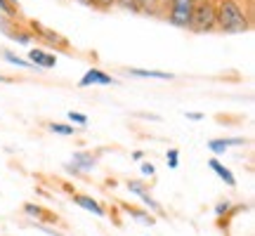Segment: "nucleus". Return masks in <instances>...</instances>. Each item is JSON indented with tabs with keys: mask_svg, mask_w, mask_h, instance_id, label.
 Instances as JSON below:
<instances>
[{
	"mask_svg": "<svg viewBox=\"0 0 255 236\" xmlns=\"http://www.w3.org/2000/svg\"><path fill=\"white\" fill-rule=\"evenodd\" d=\"M215 31L225 36H239L251 31V14L241 0H215Z\"/></svg>",
	"mask_w": 255,
	"mask_h": 236,
	"instance_id": "nucleus-1",
	"label": "nucleus"
},
{
	"mask_svg": "<svg viewBox=\"0 0 255 236\" xmlns=\"http://www.w3.org/2000/svg\"><path fill=\"white\" fill-rule=\"evenodd\" d=\"M137 14H146V17H165V5L161 0H135Z\"/></svg>",
	"mask_w": 255,
	"mask_h": 236,
	"instance_id": "nucleus-6",
	"label": "nucleus"
},
{
	"mask_svg": "<svg viewBox=\"0 0 255 236\" xmlns=\"http://www.w3.org/2000/svg\"><path fill=\"white\" fill-rule=\"evenodd\" d=\"M0 14L17 19V21H21V19H24V12H21L19 0H0Z\"/></svg>",
	"mask_w": 255,
	"mask_h": 236,
	"instance_id": "nucleus-12",
	"label": "nucleus"
},
{
	"mask_svg": "<svg viewBox=\"0 0 255 236\" xmlns=\"http://www.w3.org/2000/svg\"><path fill=\"white\" fill-rule=\"evenodd\" d=\"M92 7L100 9V12H109L114 7V0H92Z\"/></svg>",
	"mask_w": 255,
	"mask_h": 236,
	"instance_id": "nucleus-21",
	"label": "nucleus"
},
{
	"mask_svg": "<svg viewBox=\"0 0 255 236\" xmlns=\"http://www.w3.org/2000/svg\"><path fill=\"white\" fill-rule=\"evenodd\" d=\"M128 213L132 215L135 220H139V222H144V225H151L154 222V218H149V215H144L142 210H137V208H128Z\"/></svg>",
	"mask_w": 255,
	"mask_h": 236,
	"instance_id": "nucleus-20",
	"label": "nucleus"
},
{
	"mask_svg": "<svg viewBox=\"0 0 255 236\" xmlns=\"http://www.w3.org/2000/svg\"><path fill=\"white\" fill-rule=\"evenodd\" d=\"M0 83H12V78H7V76H0Z\"/></svg>",
	"mask_w": 255,
	"mask_h": 236,
	"instance_id": "nucleus-29",
	"label": "nucleus"
},
{
	"mask_svg": "<svg viewBox=\"0 0 255 236\" xmlns=\"http://www.w3.org/2000/svg\"><path fill=\"white\" fill-rule=\"evenodd\" d=\"M111 83H116L114 78H111L109 73L100 71V69H90V71L85 73L81 78V83H78V88H88V85H111Z\"/></svg>",
	"mask_w": 255,
	"mask_h": 236,
	"instance_id": "nucleus-8",
	"label": "nucleus"
},
{
	"mask_svg": "<svg viewBox=\"0 0 255 236\" xmlns=\"http://www.w3.org/2000/svg\"><path fill=\"white\" fill-rule=\"evenodd\" d=\"M50 130L57 132V135H73V127L71 125H64V123H50Z\"/></svg>",
	"mask_w": 255,
	"mask_h": 236,
	"instance_id": "nucleus-18",
	"label": "nucleus"
},
{
	"mask_svg": "<svg viewBox=\"0 0 255 236\" xmlns=\"http://www.w3.org/2000/svg\"><path fill=\"white\" fill-rule=\"evenodd\" d=\"M132 158H135V161H142V158H144V154H142V151H135V154H132Z\"/></svg>",
	"mask_w": 255,
	"mask_h": 236,
	"instance_id": "nucleus-28",
	"label": "nucleus"
},
{
	"mask_svg": "<svg viewBox=\"0 0 255 236\" xmlns=\"http://www.w3.org/2000/svg\"><path fill=\"white\" fill-rule=\"evenodd\" d=\"M95 163H97V158H95L92 154L78 151V154H73L71 163H69V170H73V173H88V170L95 168Z\"/></svg>",
	"mask_w": 255,
	"mask_h": 236,
	"instance_id": "nucleus-7",
	"label": "nucleus"
},
{
	"mask_svg": "<svg viewBox=\"0 0 255 236\" xmlns=\"http://www.w3.org/2000/svg\"><path fill=\"white\" fill-rule=\"evenodd\" d=\"M114 5H119V7L128 9V12H135V14H137V7H135V0H114Z\"/></svg>",
	"mask_w": 255,
	"mask_h": 236,
	"instance_id": "nucleus-22",
	"label": "nucleus"
},
{
	"mask_svg": "<svg viewBox=\"0 0 255 236\" xmlns=\"http://www.w3.org/2000/svg\"><path fill=\"white\" fill-rule=\"evenodd\" d=\"M189 31L194 33H213L215 31V0H194Z\"/></svg>",
	"mask_w": 255,
	"mask_h": 236,
	"instance_id": "nucleus-2",
	"label": "nucleus"
},
{
	"mask_svg": "<svg viewBox=\"0 0 255 236\" xmlns=\"http://www.w3.org/2000/svg\"><path fill=\"white\" fill-rule=\"evenodd\" d=\"M24 213H26V215H31V218H36V220L47 218V215H45L47 210L38 208V206H33V203H26V206H24ZM47 220H55V218H47Z\"/></svg>",
	"mask_w": 255,
	"mask_h": 236,
	"instance_id": "nucleus-17",
	"label": "nucleus"
},
{
	"mask_svg": "<svg viewBox=\"0 0 255 236\" xmlns=\"http://www.w3.org/2000/svg\"><path fill=\"white\" fill-rule=\"evenodd\" d=\"M239 144H246V139H244V137H234V139H210L208 149L213 154H225L229 146H239Z\"/></svg>",
	"mask_w": 255,
	"mask_h": 236,
	"instance_id": "nucleus-10",
	"label": "nucleus"
},
{
	"mask_svg": "<svg viewBox=\"0 0 255 236\" xmlns=\"http://www.w3.org/2000/svg\"><path fill=\"white\" fill-rule=\"evenodd\" d=\"M208 168H210V170H215V173L220 175V180L225 182L227 187H237V180H234V175H232V170H229V168H225V165L220 163V161H215V158H210V161H208Z\"/></svg>",
	"mask_w": 255,
	"mask_h": 236,
	"instance_id": "nucleus-13",
	"label": "nucleus"
},
{
	"mask_svg": "<svg viewBox=\"0 0 255 236\" xmlns=\"http://www.w3.org/2000/svg\"><path fill=\"white\" fill-rule=\"evenodd\" d=\"M161 2H163V5H165V2H168V0H161Z\"/></svg>",
	"mask_w": 255,
	"mask_h": 236,
	"instance_id": "nucleus-30",
	"label": "nucleus"
},
{
	"mask_svg": "<svg viewBox=\"0 0 255 236\" xmlns=\"http://www.w3.org/2000/svg\"><path fill=\"white\" fill-rule=\"evenodd\" d=\"M128 189L132 191V194H137L139 199L149 196V189H146V184H144V182H139V180H128Z\"/></svg>",
	"mask_w": 255,
	"mask_h": 236,
	"instance_id": "nucleus-15",
	"label": "nucleus"
},
{
	"mask_svg": "<svg viewBox=\"0 0 255 236\" xmlns=\"http://www.w3.org/2000/svg\"><path fill=\"white\" fill-rule=\"evenodd\" d=\"M227 210H229V201H222V203H218V208H215V215H218V218H222Z\"/></svg>",
	"mask_w": 255,
	"mask_h": 236,
	"instance_id": "nucleus-24",
	"label": "nucleus"
},
{
	"mask_svg": "<svg viewBox=\"0 0 255 236\" xmlns=\"http://www.w3.org/2000/svg\"><path fill=\"white\" fill-rule=\"evenodd\" d=\"M194 0H168L165 2V19L177 28H189Z\"/></svg>",
	"mask_w": 255,
	"mask_h": 236,
	"instance_id": "nucleus-4",
	"label": "nucleus"
},
{
	"mask_svg": "<svg viewBox=\"0 0 255 236\" xmlns=\"http://www.w3.org/2000/svg\"><path fill=\"white\" fill-rule=\"evenodd\" d=\"M0 31H2L9 40L19 43V45H31V43L36 40V38H33V33L26 28V24H19L17 19L5 17V14H0Z\"/></svg>",
	"mask_w": 255,
	"mask_h": 236,
	"instance_id": "nucleus-5",
	"label": "nucleus"
},
{
	"mask_svg": "<svg viewBox=\"0 0 255 236\" xmlns=\"http://www.w3.org/2000/svg\"><path fill=\"white\" fill-rule=\"evenodd\" d=\"M142 173H144V175H154V165H151V163H142Z\"/></svg>",
	"mask_w": 255,
	"mask_h": 236,
	"instance_id": "nucleus-25",
	"label": "nucleus"
},
{
	"mask_svg": "<svg viewBox=\"0 0 255 236\" xmlns=\"http://www.w3.org/2000/svg\"><path fill=\"white\" fill-rule=\"evenodd\" d=\"M73 203H76V206H81V208H85V210H90L92 215H100V218L104 215V208H102L95 199L85 196V194H76V196H73Z\"/></svg>",
	"mask_w": 255,
	"mask_h": 236,
	"instance_id": "nucleus-11",
	"label": "nucleus"
},
{
	"mask_svg": "<svg viewBox=\"0 0 255 236\" xmlns=\"http://www.w3.org/2000/svg\"><path fill=\"white\" fill-rule=\"evenodd\" d=\"M69 118H71V123H76V125H81V127L88 125V116H85V114H78V111H69Z\"/></svg>",
	"mask_w": 255,
	"mask_h": 236,
	"instance_id": "nucleus-19",
	"label": "nucleus"
},
{
	"mask_svg": "<svg viewBox=\"0 0 255 236\" xmlns=\"http://www.w3.org/2000/svg\"><path fill=\"white\" fill-rule=\"evenodd\" d=\"M28 59H31L33 66H43V69H55V64H57V57L45 52V50H40V47H33L28 52Z\"/></svg>",
	"mask_w": 255,
	"mask_h": 236,
	"instance_id": "nucleus-9",
	"label": "nucleus"
},
{
	"mask_svg": "<svg viewBox=\"0 0 255 236\" xmlns=\"http://www.w3.org/2000/svg\"><path fill=\"white\" fill-rule=\"evenodd\" d=\"M168 165H170V168H177V149H170V151H168Z\"/></svg>",
	"mask_w": 255,
	"mask_h": 236,
	"instance_id": "nucleus-23",
	"label": "nucleus"
},
{
	"mask_svg": "<svg viewBox=\"0 0 255 236\" xmlns=\"http://www.w3.org/2000/svg\"><path fill=\"white\" fill-rule=\"evenodd\" d=\"M78 5H83V7H92V0H76Z\"/></svg>",
	"mask_w": 255,
	"mask_h": 236,
	"instance_id": "nucleus-27",
	"label": "nucleus"
},
{
	"mask_svg": "<svg viewBox=\"0 0 255 236\" xmlns=\"http://www.w3.org/2000/svg\"><path fill=\"white\" fill-rule=\"evenodd\" d=\"M2 57L7 59V62H12V64H17V66H24V69H36L31 62H24L21 57H17L14 52H9V50H2Z\"/></svg>",
	"mask_w": 255,
	"mask_h": 236,
	"instance_id": "nucleus-16",
	"label": "nucleus"
},
{
	"mask_svg": "<svg viewBox=\"0 0 255 236\" xmlns=\"http://www.w3.org/2000/svg\"><path fill=\"white\" fill-rule=\"evenodd\" d=\"M130 76H137V78H158V81H170L173 73L165 71H146V69H128Z\"/></svg>",
	"mask_w": 255,
	"mask_h": 236,
	"instance_id": "nucleus-14",
	"label": "nucleus"
},
{
	"mask_svg": "<svg viewBox=\"0 0 255 236\" xmlns=\"http://www.w3.org/2000/svg\"><path fill=\"white\" fill-rule=\"evenodd\" d=\"M187 118H189V120H201L203 114H189V111H187Z\"/></svg>",
	"mask_w": 255,
	"mask_h": 236,
	"instance_id": "nucleus-26",
	"label": "nucleus"
},
{
	"mask_svg": "<svg viewBox=\"0 0 255 236\" xmlns=\"http://www.w3.org/2000/svg\"><path fill=\"white\" fill-rule=\"evenodd\" d=\"M26 28L33 33V38H38L40 43H45L47 47H55L57 52H64V55H71V52H73L71 43H69L62 33H57V31H52V28L43 26V24H40V21H36V19H28Z\"/></svg>",
	"mask_w": 255,
	"mask_h": 236,
	"instance_id": "nucleus-3",
	"label": "nucleus"
}]
</instances>
